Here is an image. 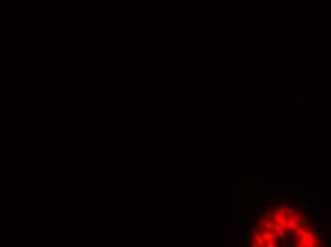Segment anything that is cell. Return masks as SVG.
Instances as JSON below:
<instances>
[{
  "label": "cell",
  "instance_id": "obj_1",
  "mask_svg": "<svg viewBox=\"0 0 331 247\" xmlns=\"http://www.w3.org/2000/svg\"><path fill=\"white\" fill-rule=\"evenodd\" d=\"M298 226H300V223L294 217H287V227H286V230H288L290 236L295 233V230L298 229Z\"/></svg>",
  "mask_w": 331,
  "mask_h": 247
},
{
  "label": "cell",
  "instance_id": "obj_2",
  "mask_svg": "<svg viewBox=\"0 0 331 247\" xmlns=\"http://www.w3.org/2000/svg\"><path fill=\"white\" fill-rule=\"evenodd\" d=\"M260 234H261V237H263V240L267 243V242H271V240H274V234H273V231H268V230H264V229H261L260 227Z\"/></svg>",
  "mask_w": 331,
  "mask_h": 247
},
{
  "label": "cell",
  "instance_id": "obj_3",
  "mask_svg": "<svg viewBox=\"0 0 331 247\" xmlns=\"http://www.w3.org/2000/svg\"><path fill=\"white\" fill-rule=\"evenodd\" d=\"M253 239H254V242H255L260 247H265V242L263 240L260 231H253Z\"/></svg>",
  "mask_w": 331,
  "mask_h": 247
},
{
  "label": "cell",
  "instance_id": "obj_4",
  "mask_svg": "<svg viewBox=\"0 0 331 247\" xmlns=\"http://www.w3.org/2000/svg\"><path fill=\"white\" fill-rule=\"evenodd\" d=\"M273 231H274L278 237H284V236H286V229H284V227H281V226H278V224H276V223H274V229H273Z\"/></svg>",
  "mask_w": 331,
  "mask_h": 247
},
{
  "label": "cell",
  "instance_id": "obj_5",
  "mask_svg": "<svg viewBox=\"0 0 331 247\" xmlns=\"http://www.w3.org/2000/svg\"><path fill=\"white\" fill-rule=\"evenodd\" d=\"M265 247H277V246H276L274 240H271V242H267V243H265Z\"/></svg>",
  "mask_w": 331,
  "mask_h": 247
},
{
  "label": "cell",
  "instance_id": "obj_6",
  "mask_svg": "<svg viewBox=\"0 0 331 247\" xmlns=\"http://www.w3.org/2000/svg\"><path fill=\"white\" fill-rule=\"evenodd\" d=\"M250 246H251V247H260L257 243H255V242H251V243H250Z\"/></svg>",
  "mask_w": 331,
  "mask_h": 247
}]
</instances>
